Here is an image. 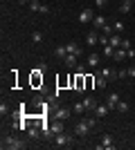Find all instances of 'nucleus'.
<instances>
[{"label": "nucleus", "instance_id": "nucleus-1", "mask_svg": "<svg viewBox=\"0 0 135 150\" xmlns=\"http://www.w3.org/2000/svg\"><path fill=\"white\" fill-rule=\"evenodd\" d=\"M97 125V117L92 114L90 119H84V121H79L77 125H74V137H86L90 132V128H95Z\"/></svg>", "mask_w": 135, "mask_h": 150}, {"label": "nucleus", "instance_id": "nucleus-2", "mask_svg": "<svg viewBox=\"0 0 135 150\" xmlns=\"http://www.w3.org/2000/svg\"><path fill=\"white\" fill-rule=\"evenodd\" d=\"M25 146L27 144L23 139H18V137H5L2 139V148H7V150H23Z\"/></svg>", "mask_w": 135, "mask_h": 150}, {"label": "nucleus", "instance_id": "nucleus-3", "mask_svg": "<svg viewBox=\"0 0 135 150\" xmlns=\"http://www.w3.org/2000/svg\"><path fill=\"white\" fill-rule=\"evenodd\" d=\"M72 141H74V137H72V134H65V132H61V134L54 137V146H56V148H70Z\"/></svg>", "mask_w": 135, "mask_h": 150}, {"label": "nucleus", "instance_id": "nucleus-4", "mask_svg": "<svg viewBox=\"0 0 135 150\" xmlns=\"http://www.w3.org/2000/svg\"><path fill=\"white\" fill-rule=\"evenodd\" d=\"M97 148H99V150H113V148H115V146H113V137H110V134H104V137L99 139Z\"/></svg>", "mask_w": 135, "mask_h": 150}, {"label": "nucleus", "instance_id": "nucleus-5", "mask_svg": "<svg viewBox=\"0 0 135 150\" xmlns=\"http://www.w3.org/2000/svg\"><path fill=\"white\" fill-rule=\"evenodd\" d=\"M92 18H95V9H90V7L81 9V13H79V23H92Z\"/></svg>", "mask_w": 135, "mask_h": 150}, {"label": "nucleus", "instance_id": "nucleus-6", "mask_svg": "<svg viewBox=\"0 0 135 150\" xmlns=\"http://www.w3.org/2000/svg\"><path fill=\"white\" fill-rule=\"evenodd\" d=\"M110 112V108H108V103H97V108H95V117L97 119H104V117H106V114Z\"/></svg>", "mask_w": 135, "mask_h": 150}, {"label": "nucleus", "instance_id": "nucleus-7", "mask_svg": "<svg viewBox=\"0 0 135 150\" xmlns=\"http://www.w3.org/2000/svg\"><path fill=\"white\" fill-rule=\"evenodd\" d=\"M70 114H72V110H70V108H56V110H54V117H56L59 121L70 119Z\"/></svg>", "mask_w": 135, "mask_h": 150}, {"label": "nucleus", "instance_id": "nucleus-8", "mask_svg": "<svg viewBox=\"0 0 135 150\" xmlns=\"http://www.w3.org/2000/svg\"><path fill=\"white\" fill-rule=\"evenodd\" d=\"M27 5H29L32 11H39V13H47V11H50V7H47V5H41L39 0H32V2H27Z\"/></svg>", "mask_w": 135, "mask_h": 150}, {"label": "nucleus", "instance_id": "nucleus-9", "mask_svg": "<svg viewBox=\"0 0 135 150\" xmlns=\"http://www.w3.org/2000/svg\"><path fill=\"white\" fill-rule=\"evenodd\" d=\"M97 43H99V34H97V29L88 31V34H86V45H90V47H95Z\"/></svg>", "mask_w": 135, "mask_h": 150}, {"label": "nucleus", "instance_id": "nucleus-10", "mask_svg": "<svg viewBox=\"0 0 135 150\" xmlns=\"http://www.w3.org/2000/svg\"><path fill=\"white\" fill-rule=\"evenodd\" d=\"M63 63H65V67H77V65H79V56H77V54H68V56H65L63 58Z\"/></svg>", "mask_w": 135, "mask_h": 150}, {"label": "nucleus", "instance_id": "nucleus-11", "mask_svg": "<svg viewBox=\"0 0 135 150\" xmlns=\"http://www.w3.org/2000/svg\"><path fill=\"white\" fill-rule=\"evenodd\" d=\"M119 101H122V99H119V94H117V92H113V94H108L106 103H108V108H110V110H117V103H119Z\"/></svg>", "mask_w": 135, "mask_h": 150}, {"label": "nucleus", "instance_id": "nucleus-12", "mask_svg": "<svg viewBox=\"0 0 135 150\" xmlns=\"http://www.w3.org/2000/svg\"><path fill=\"white\" fill-rule=\"evenodd\" d=\"M113 58H115V61H124V58H129V52L124 50V47H117V50L113 52Z\"/></svg>", "mask_w": 135, "mask_h": 150}, {"label": "nucleus", "instance_id": "nucleus-13", "mask_svg": "<svg viewBox=\"0 0 135 150\" xmlns=\"http://www.w3.org/2000/svg\"><path fill=\"white\" fill-rule=\"evenodd\" d=\"M65 50H68V54H77V56L81 54V47H79V45L74 43V40H70V43L65 45Z\"/></svg>", "mask_w": 135, "mask_h": 150}, {"label": "nucleus", "instance_id": "nucleus-14", "mask_svg": "<svg viewBox=\"0 0 135 150\" xmlns=\"http://www.w3.org/2000/svg\"><path fill=\"white\" fill-rule=\"evenodd\" d=\"M84 105H86V110L95 112V108H97V101H95V96H86V99H84Z\"/></svg>", "mask_w": 135, "mask_h": 150}, {"label": "nucleus", "instance_id": "nucleus-15", "mask_svg": "<svg viewBox=\"0 0 135 150\" xmlns=\"http://www.w3.org/2000/svg\"><path fill=\"white\" fill-rule=\"evenodd\" d=\"M129 11H133V0H124L119 5V13H129Z\"/></svg>", "mask_w": 135, "mask_h": 150}, {"label": "nucleus", "instance_id": "nucleus-16", "mask_svg": "<svg viewBox=\"0 0 135 150\" xmlns=\"http://www.w3.org/2000/svg\"><path fill=\"white\" fill-rule=\"evenodd\" d=\"M99 74H104L106 79H108V81H110V79H113V81L117 79V72H113L110 67H101V69H99Z\"/></svg>", "mask_w": 135, "mask_h": 150}, {"label": "nucleus", "instance_id": "nucleus-17", "mask_svg": "<svg viewBox=\"0 0 135 150\" xmlns=\"http://www.w3.org/2000/svg\"><path fill=\"white\" fill-rule=\"evenodd\" d=\"M39 128H41V125H39ZM39 128H32V125H29V128H27V137H29V139H39L41 134H43Z\"/></svg>", "mask_w": 135, "mask_h": 150}, {"label": "nucleus", "instance_id": "nucleus-18", "mask_svg": "<svg viewBox=\"0 0 135 150\" xmlns=\"http://www.w3.org/2000/svg\"><path fill=\"white\" fill-rule=\"evenodd\" d=\"M108 45L117 50V47L122 45V36H119V34H113V36H110V40H108Z\"/></svg>", "mask_w": 135, "mask_h": 150}, {"label": "nucleus", "instance_id": "nucleus-19", "mask_svg": "<svg viewBox=\"0 0 135 150\" xmlns=\"http://www.w3.org/2000/svg\"><path fill=\"white\" fill-rule=\"evenodd\" d=\"M92 25H95V29H101V27L106 25V16H95V18H92Z\"/></svg>", "mask_w": 135, "mask_h": 150}, {"label": "nucleus", "instance_id": "nucleus-20", "mask_svg": "<svg viewBox=\"0 0 135 150\" xmlns=\"http://www.w3.org/2000/svg\"><path fill=\"white\" fill-rule=\"evenodd\" d=\"M88 67H99V54H90L88 56Z\"/></svg>", "mask_w": 135, "mask_h": 150}, {"label": "nucleus", "instance_id": "nucleus-21", "mask_svg": "<svg viewBox=\"0 0 135 150\" xmlns=\"http://www.w3.org/2000/svg\"><path fill=\"white\" fill-rule=\"evenodd\" d=\"M95 83L99 85V88H106V83H108V79H106L104 74H99V72H97V76H95Z\"/></svg>", "mask_w": 135, "mask_h": 150}, {"label": "nucleus", "instance_id": "nucleus-22", "mask_svg": "<svg viewBox=\"0 0 135 150\" xmlns=\"http://www.w3.org/2000/svg\"><path fill=\"white\" fill-rule=\"evenodd\" d=\"M50 130L54 132V137H56V134H61V132H63V123H61V121L56 119V123H54V125H50Z\"/></svg>", "mask_w": 135, "mask_h": 150}, {"label": "nucleus", "instance_id": "nucleus-23", "mask_svg": "<svg viewBox=\"0 0 135 150\" xmlns=\"http://www.w3.org/2000/svg\"><path fill=\"white\" fill-rule=\"evenodd\" d=\"M72 112H77V114H84V112H86V105H84V101H81V103H74V105H72Z\"/></svg>", "mask_w": 135, "mask_h": 150}, {"label": "nucleus", "instance_id": "nucleus-24", "mask_svg": "<svg viewBox=\"0 0 135 150\" xmlns=\"http://www.w3.org/2000/svg\"><path fill=\"white\" fill-rule=\"evenodd\" d=\"M54 54H56L59 58H65V56H68V50H65V47H61V45H59V47H56V52H54Z\"/></svg>", "mask_w": 135, "mask_h": 150}, {"label": "nucleus", "instance_id": "nucleus-25", "mask_svg": "<svg viewBox=\"0 0 135 150\" xmlns=\"http://www.w3.org/2000/svg\"><path fill=\"white\" fill-rule=\"evenodd\" d=\"M113 31H115V29H113L110 25H104L101 27V34H104V36H113Z\"/></svg>", "mask_w": 135, "mask_h": 150}, {"label": "nucleus", "instance_id": "nucleus-26", "mask_svg": "<svg viewBox=\"0 0 135 150\" xmlns=\"http://www.w3.org/2000/svg\"><path fill=\"white\" fill-rule=\"evenodd\" d=\"M126 110H129V103H126V101H119V103H117V112H126Z\"/></svg>", "mask_w": 135, "mask_h": 150}, {"label": "nucleus", "instance_id": "nucleus-27", "mask_svg": "<svg viewBox=\"0 0 135 150\" xmlns=\"http://www.w3.org/2000/svg\"><path fill=\"white\" fill-rule=\"evenodd\" d=\"M113 52H115V47H110V45H106V47H104V56L113 58Z\"/></svg>", "mask_w": 135, "mask_h": 150}, {"label": "nucleus", "instance_id": "nucleus-28", "mask_svg": "<svg viewBox=\"0 0 135 150\" xmlns=\"http://www.w3.org/2000/svg\"><path fill=\"white\" fill-rule=\"evenodd\" d=\"M41 40H43V34H41V31H34L32 34V43H41Z\"/></svg>", "mask_w": 135, "mask_h": 150}, {"label": "nucleus", "instance_id": "nucleus-29", "mask_svg": "<svg viewBox=\"0 0 135 150\" xmlns=\"http://www.w3.org/2000/svg\"><path fill=\"white\" fill-rule=\"evenodd\" d=\"M113 29H115V34H122V31H124V23H119V20H117L115 25H113Z\"/></svg>", "mask_w": 135, "mask_h": 150}, {"label": "nucleus", "instance_id": "nucleus-30", "mask_svg": "<svg viewBox=\"0 0 135 150\" xmlns=\"http://www.w3.org/2000/svg\"><path fill=\"white\" fill-rule=\"evenodd\" d=\"M7 112H9V105H7L5 101H2V103H0V114H2V117H5Z\"/></svg>", "mask_w": 135, "mask_h": 150}, {"label": "nucleus", "instance_id": "nucleus-31", "mask_svg": "<svg viewBox=\"0 0 135 150\" xmlns=\"http://www.w3.org/2000/svg\"><path fill=\"white\" fill-rule=\"evenodd\" d=\"M119 47H124L126 52H129V50H133V47H131V40H126V38H122V45H119Z\"/></svg>", "mask_w": 135, "mask_h": 150}, {"label": "nucleus", "instance_id": "nucleus-32", "mask_svg": "<svg viewBox=\"0 0 135 150\" xmlns=\"http://www.w3.org/2000/svg\"><path fill=\"white\" fill-rule=\"evenodd\" d=\"M108 40H110V36H99V45H104V47L108 45Z\"/></svg>", "mask_w": 135, "mask_h": 150}, {"label": "nucleus", "instance_id": "nucleus-33", "mask_svg": "<svg viewBox=\"0 0 135 150\" xmlns=\"http://www.w3.org/2000/svg\"><path fill=\"white\" fill-rule=\"evenodd\" d=\"M126 76H129V69H119L117 72V79H126Z\"/></svg>", "mask_w": 135, "mask_h": 150}, {"label": "nucleus", "instance_id": "nucleus-34", "mask_svg": "<svg viewBox=\"0 0 135 150\" xmlns=\"http://www.w3.org/2000/svg\"><path fill=\"white\" fill-rule=\"evenodd\" d=\"M74 69H77V74H86V67H84V65H77Z\"/></svg>", "mask_w": 135, "mask_h": 150}, {"label": "nucleus", "instance_id": "nucleus-35", "mask_svg": "<svg viewBox=\"0 0 135 150\" xmlns=\"http://www.w3.org/2000/svg\"><path fill=\"white\" fill-rule=\"evenodd\" d=\"M129 76H131V79H135V65H131V67H129Z\"/></svg>", "mask_w": 135, "mask_h": 150}, {"label": "nucleus", "instance_id": "nucleus-36", "mask_svg": "<svg viewBox=\"0 0 135 150\" xmlns=\"http://www.w3.org/2000/svg\"><path fill=\"white\" fill-rule=\"evenodd\" d=\"M20 2H32V0H20Z\"/></svg>", "mask_w": 135, "mask_h": 150}, {"label": "nucleus", "instance_id": "nucleus-37", "mask_svg": "<svg viewBox=\"0 0 135 150\" xmlns=\"http://www.w3.org/2000/svg\"><path fill=\"white\" fill-rule=\"evenodd\" d=\"M122 2H124V0H122Z\"/></svg>", "mask_w": 135, "mask_h": 150}]
</instances>
